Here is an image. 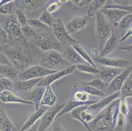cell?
<instances>
[{"mask_svg": "<svg viewBox=\"0 0 132 131\" xmlns=\"http://www.w3.org/2000/svg\"><path fill=\"white\" fill-rule=\"evenodd\" d=\"M57 97L54 92L51 85L45 86V91L41 100L40 106L47 107H53L56 104Z\"/></svg>", "mask_w": 132, "mask_h": 131, "instance_id": "cb8c5ba5", "label": "cell"}, {"mask_svg": "<svg viewBox=\"0 0 132 131\" xmlns=\"http://www.w3.org/2000/svg\"><path fill=\"white\" fill-rule=\"evenodd\" d=\"M126 118L119 113L116 125L112 131H126Z\"/></svg>", "mask_w": 132, "mask_h": 131, "instance_id": "ab89813d", "label": "cell"}, {"mask_svg": "<svg viewBox=\"0 0 132 131\" xmlns=\"http://www.w3.org/2000/svg\"><path fill=\"white\" fill-rule=\"evenodd\" d=\"M68 1H63V0H56L50 3V4H48L47 6L45 8V10L50 14L55 13V12L57 11L59 9L62 7L64 4H65L66 2Z\"/></svg>", "mask_w": 132, "mask_h": 131, "instance_id": "f35d334b", "label": "cell"}, {"mask_svg": "<svg viewBox=\"0 0 132 131\" xmlns=\"http://www.w3.org/2000/svg\"><path fill=\"white\" fill-rule=\"evenodd\" d=\"M130 106V105H129ZM126 131H132V106L129 107V111L126 116Z\"/></svg>", "mask_w": 132, "mask_h": 131, "instance_id": "7dc6e473", "label": "cell"}, {"mask_svg": "<svg viewBox=\"0 0 132 131\" xmlns=\"http://www.w3.org/2000/svg\"><path fill=\"white\" fill-rule=\"evenodd\" d=\"M100 11L104 14V16L111 25H113L114 27L126 15L129 14L127 11L121 10V9H115V8H103Z\"/></svg>", "mask_w": 132, "mask_h": 131, "instance_id": "9a60e30c", "label": "cell"}, {"mask_svg": "<svg viewBox=\"0 0 132 131\" xmlns=\"http://www.w3.org/2000/svg\"><path fill=\"white\" fill-rule=\"evenodd\" d=\"M14 82L11 79L5 77H0V93L3 91H13Z\"/></svg>", "mask_w": 132, "mask_h": 131, "instance_id": "d590c367", "label": "cell"}, {"mask_svg": "<svg viewBox=\"0 0 132 131\" xmlns=\"http://www.w3.org/2000/svg\"><path fill=\"white\" fill-rule=\"evenodd\" d=\"M95 34L99 43L100 50L103 48L107 39L112 33V26L109 23L104 14L99 11L95 14Z\"/></svg>", "mask_w": 132, "mask_h": 131, "instance_id": "5b68a950", "label": "cell"}, {"mask_svg": "<svg viewBox=\"0 0 132 131\" xmlns=\"http://www.w3.org/2000/svg\"><path fill=\"white\" fill-rule=\"evenodd\" d=\"M39 65L47 69L55 71L62 70L70 66L62 53L56 50H51L44 53L41 57Z\"/></svg>", "mask_w": 132, "mask_h": 131, "instance_id": "277c9868", "label": "cell"}, {"mask_svg": "<svg viewBox=\"0 0 132 131\" xmlns=\"http://www.w3.org/2000/svg\"><path fill=\"white\" fill-rule=\"evenodd\" d=\"M20 72H21L12 66L0 65V75L2 77L11 79L13 81H19V77Z\"/></svg>", "mask_w": 132, "mask_h": 131, "instance_id": "484cf974", "label": "cell"}, {"mask_svg": "<svg viewBox=\"0 0 132 131\" xmlns=\"http://www.w3.org/2000/svg\"><path fill=\"white\" fill-rule=\"evenodd\" d=\"M72 47L74 48V50L79 54V55L84 60L85 62H87V63L90 64H92L93 66L97 67L93 60L91 57V56L87 53V51L80 44H76V45H72Z\"/></svg>", "mask_w": 132, "mask_h": 131, "instance_id": "836d02e7", "label": "cell"}, {"mask_svg": "<svg viewBox=\"0 0 132 131\" xmlns=\"http://www.w3.org/2000/svg\"><path fill=\"white\" fill-rule=\"evenodd\" d=\"M132 24V14L129 13L124 16L120 21L117 24L116 28L119 29L121 30H125L128 28L129 26Z\"/></svg>", "mask_w": 132, "mask_h": 131, "instance_id": "74e56055", "label": "cell"}, {"mask_svg": "<svg viewBox=\"0 0 132 131\" xmlns=\"http://www.w3.org/2000/svg\"><path fill=\"white\" fill-rule=\"evenodd\" d=\"M85 83L87 85H89V86H91L93 88L96 89L103 91L104 92L106 91L108 86L104 81H103L101 79L98 77L95 78L93 80L89 81V82H85Z\"/></svg>", "mask_w": 132, "mask_h": 131, "instance_id": "8d00e7d4", "label": "cell"}, {"mask_svg": "<svg viewBox=\"0 0 132 131\" xmlns=\"http://www.w3.org/2000/svg\"><path fill=\"white\" fill-rule=\"evenodd\" d=\"M62 55L70 66H76L86 62L72 45H62Z\"/></svg>", "mask_w": 132, "mask_h": 131, "instance_id": "ac0fdd59", "label": "cell"}, {"mask_svg": "<svg viewBox=\"0 0 132 131\" xmlns=\"http://www.w3.org/2000/svg\"><path fill=\"white\" fill-rule=\"evenodd\" d=\"M94 60L103 66L119 68V69H126L132 66L131 62L130 61L128 60L122 59V58L97 56L94 58Z\"/></svg>", "mask_w": 132, "mask_h": 131, "instance_id": "30bf717a", "label": "cell"}, {"mask_svg": "<svg viewBox=\"0 0 132 131\" xmlns=\"http://www.w3.org/2000/svg\"><path fill=\"white\" fill-rule=\"evenodd\" d=\"M0 65H7V66H11L10 62L8 60L7 57L6 55L0 50Z\"/></svg>", "mask_w": 132, "mask_h": 131, "instance_id": "681fc988", "label": "cell"}, {"mask_svg": "<svg viewBox=\"0 0 132 131\" xmlns=\"http://www.w3.org/2000/svg\"><path fill=\"white\" fill-rule=\"evenodd\" d=\"M132 97V70L124 82L120 91V100H125Z\"/></svg>", "mask_w": 132, "mask_h": 131, "instance_id": "4dcf8cb0", "label": "cell"}, {"mask_svg": "<svg viewBox=\"0 0 132 131\" xmlns=\"http://www.w3.org/2000/svg\"><path fill=\"white\" fill-rule=\"evenodd\" d=\"M52 32L56 39L62 45H74L76 44H80L79 40L74 39L67 31L64 21L62 19H55L53 27L51 28Z\"/></svg>", "mask_w": 132, "mask_h": 131, "instance_id": "8992f818", "label": "cell"}, {"mask_svg": "<svg viewBox=\"0 0 132 131\" xmlns=\"http://www.w3.org/2000/svg\"><path fill=\"white\" fill-rule=\"evenodd\" d=\"M107 1L106 0H92L89 5L87 11V16L89 17L95 15L96 13L105 7Z\"/></svg>", "mask_w": 132, "mask_h": 131, "instance_id": "1f68e13d", "label": "cell"}, {"mask_svg": "<svg viewBox=\"0 0 132 131\" xmlns=\"http://www.w3.org/2000/svg\"><path fill=\"white\" fill-rule=\"evenodd\" d=\"M120 92H118L114 94H110V95L106 96L102 100L98 101L95 104L88 106L87 109L90 112L92 113L93 115L96 116L102 110L106 108L109 104H111V102H112L114 100L118 99V98H120Z\"/></svg>", "mask_w": 132, "mask_h": 131, "instance_id": "5bb4252c", "label": "cell"}, {"mask_svg": "<svg viewBox=\"0 0 132 131\" xmlns=\"http://www.w3.org/2000/svg\"><path fill=\"white\" fill-rule=\"evenodd\" d=\"M2 0H0V3H2Z\"/></svg>", "mask_w": 132, "mask_h": 131, "instance_id": "6f0895ef", "label": "cell"}, {"mask_svg": "<svg viewBox=\"0 0 132 131\" xmlns=\"http://www.w3.org/2000/svg\"><path fill=\"white\" fill-rule=\"evenodd\" d=\"M28 25L31 26L39 34H47L52 32L51 28L41 22L38 19H28Z\"/></svg>", "mask_w": 132, "mask_h": 131, "instance_id": "83f0119b", "label": "cell"}, {"mask_svg": "<svg viewBox=\"0 0 132 131\" xmlns=\"http://www.w3.org/2000/svg\"><path fill=\"white\" fill-rule=\"evenodd\" d=\"M76 69H77L80 72L86 74H93V75H97L99 73V69H97V67L92 66V64L84 62V63L76 65Z\"/></svg>", "mask_w": 132, "mask_h": 131, "instance_id": "d6a6232c", "label": "cell"}, {"mask_svg": "<svg viewBox=\"0 0 132 131\" xmlns=\"http://www.w3.org/2000/svg\"><path fill=\"white\" fill-rule=\"evenodd\" d=\"M8 43H9V41L7 34L3 29L2 22H0V47L7 45Z\"/></svg>", "mask_w": 132, "mask_h": 131, "instance_id": "f6af8a7d", "label": "cell"}, {"mask_svg": "<svg viewBox=\"0 0 132 131\" xmlns=\"http://www.w3.org/2000/svg\"><path fill=\"white\" fill-rule=\"evenodd\" d=\"M123 69L119 68H110V67H105L101 68L99 70V73L96 75V77L101 79L107 85L116 77L117 75L121 74Z\"/></svg>", "mask_w": 132, "mask_h": 131, "instance_id": "d6986e66", "label": "cell"}, {"mask_svg": "<svg viewBox=\"0 0 132 131\" xmlns=\"http://www.w3.org/2000/svg\"><path fill=\"white\" fill-rule=\"evenodd\" d=\"M16 1L13 0H2L0 3V14L7 16L15 14V9L17 8Z\"/></svg>", "mask_w": 132, "mask_h": 131, "instance_id": "4316f807", "label": "cell"}, {"mask_svg": "<svg viewBox=\"0 0 132 131\" xmlns=\"http://www.w3.org/2000/svg\"><path fill=\"white\" fill-rule=\"evenodd\" d=\"M126 100H127V102H128V104H129V105L131 106H132V97H131V98H126Z\"/></svg>", "mask_w": 132, "mask_h": 131, "instance_id": "11a10c76", "label": "cell"}, {"mask_svg": "<svg viewBox=\"0 0 132 131\" xmlns=\"http://www.w3.org/2000/svg\"><path fill=\"white\" fill-rule=\"evenodd\" d=\"M42 79V78L30 79V80H26V81H15L13 90L15 91V92H16L17 94H19L20 95H22L25 97L34 88H35L38 85Z\"/></svg>", "mask_w": 132, "mask_h": 131, "instance_id": "4fadbf2b", "label": "cell"}, {"mask_svg": "<svg viewBox=\"0 0 132 131\" xmlns=\"http://www.w3.org/2000/svg\"><path fill=\"white\" fill-rule=\"evenodd\" d=\"M73 89L75 90H81L85 92H87L89 94L91 95L95 96V97H102V98H105L106 97V94L103 91H99L96 89L93 88L92 86L87 85L85 82H80V83L75 85L73 86Z\"/></svg>", "mask_w": 132, "mask_h": 131, "instance_id": "f1b7e54d", "label": "cell"}, {"mask_svg": "<svg viewBox=\"0 0 132 131\" xmlns=\"http://www.w3.org/2000/svg\"><path fill=\"white\" fill-rule=\"evenodd\" d=\"M120 98L114 100L89 123L92 131H112L119 114Z\"/></svg>", "mask_w": 132, "mask_h": 131, "instance_id": "7a4b0ae2", "label": "cell"}, {"mask_svg": "<svg viewBox=\"0 0 132 131\" xmlns=\"http://www.w3.org/2000/svg\"><path fill=\"white\" fill-rule=\"evenodd\" d=\"M75 69V66H70V67H68V68H66V69L59 70L58 72L54 73V74H50V75H47V76L41 79V81H39L37 86L45 87V86H48V85H51L54 82H55V81L59 80V79H61L63 77L70 75L72 73H74Z\"/></svg>", "mask_w": 132, "mask_h": 131, "instance_id": "8fae6325", "label": "cell"}, {"mask_svg": "<svg viewBox=\"0 0 132 131\" xmlns=\"http://www.w3.org/2000/svg\"><path fill=\"white\" fill-rule=\"evenodd\" d=\"M30 44L8 43L0 47V50L6 55L13 67L20 72L27 69L31 62V49Z\"/></svg>", "mask_w": 132, "mask_h": 131, "instance_id": "6da1fadb", "label": "cell"}, {"mask_svg": "<svg viewBox=\"0 0 132 131\" xmlns=\"http://www.w3.org/2000/svg\"><path fill=\"white\" fill-rule=\"evenodd\" d=\"M89 20L90 17L87 15L83 16H74L68 22L67 26H66L67 31L70 34L80 32L87 27Z\"/></svg>", "mask_w": 132, "mask_h": 131, "instance_id": "2e32d148", "label": "cell"}, {"mask_svg": "<svg viewBox=\"0 0 132 131\" xmlns=\"http://www.w3.org/2000/svg\"><path fill=\"white\" fill-rule=\"evenodd\" d=\"M103 8H115V9H121V10L127 11L129 13L132 14V3L130 5H105Z\"/></svg>", "mask_w": 132, "mask_h": 131, "instance_id": "bcb514c9", "label": "cell"}, {"mask_svg": "<svg viewBox=\"0 0 132 131\" xmlns=\"http://www.w3.org/2000/svg\"><path fill=\"white\" fill-rule=\"evenodd\" d=\"M57 72L58 71L47 69L40 65H34L32 66H29L24 71L20 72L19 81H26L30 79L44 78Z\"/></svg>", "mask_w": 132, "mask_h": 131, "instance_id": "52a82bcc", "label": "cell"}, {"mask_svg": "<svg viewBox=\"0 0 132 131\" xmlns=\"http://www.w3.org/2000/svg\"><path fill=\"white\" fill-rule=\"evenodd\" d=\"M34 43L44 53L51 50H56L59 52H61V50H63L61 43L51 40L46 34H40L39 38Z\"/></svg>", "mask_w": 132, "mask_h": 131, "instance_id": "7c38bea8", "label": "cell"}, {"mask_svg": "<svg viewBox=\"0 0 132 131\" xmlns=\"http://www.w3.org/2000/svg\"><path fill=\"white\" fill-rule=\"evenodd\" d=\"M38 127H37L36 125L35 124L34 126H32V127H31L30 129L27 130H26V131H38Z\"/></svg>", "mask_w": 132, "mask_h": 131, "instance_id": "db71d44e", "label": "cell"}, {"mask_svg": "<svg viewBox=\"0 0 132 131\" xmlns=\"http://www.w3.org/2000/svg\"><path fill=\"white\" fill-rule=\"evenodd\" d=\"M74 99L76 101L85 102L89 100V94L81 90H76L74 93Z\"/></svg>", "mask_w": 132, "mask_h": 131, "instance_id": "7bdbcfd3", "label": "cell"}, {"mask_svg": "<svg viewBox=\"0 0 132 131\" xmlns=\"http://www.w3.org/2000/svg\"><path fill=\"white\" fill-rule=\"evenodd\" d=\"M129 104L127 102L126 99L120 100L119 103V113L126 117L129 111Z\"/></svg>", "mask_w": 132, "mask_h": 131, "instance_id": "ee69618b", "label": "cell"}, {"mask_svg": "<svg viewBox=\"0 0 132 131\" xmlns=\"http://www.w3.org/2000/svg\"><path fill=\"white\" fill-rule=\"evenodd\" d=\"M120 43L119 36L113 30L110 38L107 39L103 49L100 50L99 55L100 56H106L107 55L112 53L118 49V45Z\"/></svg>", "mask_w": 132, "mask_h": 131, "instance_id": "e0dca14e", "label": "cell"}, {"mask_svg": "<svg viewBox=\"0 0 132 131\" xmlns=\"http://www.w3.org/2000/svg\"><path fill=\"white\" fill-rule=\"evenodd\" d=\"M38 19L41 22H42L44 24L47 25V26H48L51 28H52L54 22L55 21V18L53 16L52 14L48 13L45 9H44L42 12L40 16H39Z\"/></svg>", "mask_w": 132, "mask_h": 131, "instance_id": "e575fe53", "label": "cell"}, {"mask_svg": "<svg viewBox=\"0 0 132 131\" xmlns=\"http://www.w3.org/2000/svg\"><path fill=\"white\" fill-rule=\"evenodd\" d=\"M0 98L3 104L8 103H16V104H24L28 105H34L33 103L28 102L18 96L13 91H3L0 93Z\"/></svg>", "mask_w": 132, "mask_h": 131, "instance_id": "7402d4cb", "label": "cell"}, {"mask_svg": "<svg viewBox=\"0 0 132 131\" xmlns=\"http://www.w3.org/2000/svg\"><path fill=\"white\" fill-rule=\"evenodd\" d=\"M15 16H16V19H17L19 23L20 24V25L21 26V27H23V26L28 24V17L26 16V15L25 14V13H24V11L22 9H19V7H17V8L15 9Z\"/></svg>", "mask_w": 132, "mask_h": 131, "instance_id": "60d3db41", "label": "cell"}, {"mask_svg": "<svg viewBox=\"0 0 132 131\" xmlns=\"http://www.w3.org/2000/svg\"><path fill=\"white\" fill-rule=\"evenodd\" d=\"M119 50H126L127 52L132 53V44L131 45H128V46H124V47H118Z\"/></svg>", "mask_w": 132, "mask_h": 131, "instance_id": "f5cc1de1", "label": "cell"}, {"mask_svg": "<svg viewBox=\"0 0 132 131\" xmlns=\"http://www.w3.org/2000/svg\"><path fill=\"white\" fill-rule=\"evenodd\" d=\"M2 77V75H0V77Z\"/></svg>", "mask_w": 132, "mask_h": 131, "instance_id": "680465c9", "label": "cell"}, {"mask_svg": "<svg viewBox=\"0 0 132 131\" xmlns=\"http://www.w3.org/2000/svg\"><path fill=\"white\" fill-rule=\"evenodd\" d=\"M7 34L9 43L15 44H28L25 41L22 33V27L15 14L5 16L2 23Z\"/></svg>", "mask_w": 132, "mask_h": 131, "instance_id": "3957f363", "label": "cell"}, {"mask_svg": "<svg viewBox=\"0 0 132 131\" xmlns=\"http://www.w3.org/2000/svg\"><path fill=\"white\" fill-rule=\"evenodd\" d=\"M49 109L47 106H40L39 109L35 110L34 112L32 113L30 115L28 119L25 121V123L22 126L21 128L19 131H26L27 130L30 129L32 126L36 124V121H38L41 117H42L44 113Z\"/></svg>", "mask_w": 132, "mask_h": 131, "instance_id": "ffe728a7", "label": "cell"}, {"mask_svg": "<svg viewBox=\"0 0 132 131\" xmlns=\"http://www.w3.org/2000/svg\"><path fill=\"white\" fill-rule=\"evenodd\" d=\"M64 104H55L54 106L49 108L41 117L40 122L38 127V131H46L53 123L57 115L64 108Z\"/></svg>", "mask_w": 132, "mask_h": 131, "instance_id": "ba28073f", "label": "cell"}, {"mask_svg": "<svg viewBox=\"0 0 132 131\" xmlns=\"http://www.w3.org/2000/svg\"><path fill=\"white\" fill-rule=\"evenodd\" d=\"M132 36V27H131L128 30V32H126V33H125L124 35L123 36V37H122V38H120V43H121V42H123L124 41L126 40L128 38H129L130 36Z\"/></svg>", "mask_w": 132, "mask_h": 131, "instance_id": "816d5d0a", "label": "cell"}, {"mask_svg": "<svg viewBox=\"0 0 132 131\" xmlns=\"http://www.w3.org/2000/svg\"><path fill=\"white\" fill-rule=\"evenodd\" d=\"M50 131H68L64 127H62L60 123H55Z\"/></svg>", "mask_w": 132, "mask_h": 131, "instance_id": "f907efd6", "label": "cell"}, {"mask_svg": "<svg viewBox=\"0 0 132 131\" xmlns=\"http://www.w3.org/2000/svg\"><path fill=\"white\" fill-rule=\"evenodd\" d=\"M3 102H2V100H1V98H0V108H2V107H3Z\"/></svg>", "mask_w": 132, "mask_h": 131, "instance_id": "9f6ffc18", "label": "cell"}, {"mask_svg": "<svg viewBox=\"0 0 132 131\" xmlns=\"http://www.w3.org/2000/svg\"><path fill=\"white\" fill-rule=\"evenodd\" d=\"M70 2L72 3L73 5L76 8H79V7H83L87 5H89L91 0H71Z\"/></svg>", "mask_w": 132, "mask_h": 131, "instance_id": "c3c4849f", "label": "cell"}, {"mask_svg": "<svg viewBox=\"0 0 132 131\" xmlns=\"http://www.w3.org/2000/svg\"><path fill=\"white\" fill-rule=\"evenodd\" d=\"M99 100H89L87 102H78V101L76 100H70L68 101L64 104V108H62V110L60 111L59 113L57 115V118L61 117L62 115H65V114L68 113L70 112L72 110H75L76 108H77L78 107L81 106H85V105H92V104H95Z\"/></svg>", "mask_w": 132, "mask_h": 131, "instance_id": "603a6c76", "label": "cell"}, {"mask_svg": "<svg viewBox=\"0 0 132 131\" xmlns=\"http://www.w3.org/2000/svg\"><path fill=\"white\" fill-rule=\"evenodd\" d=\"M45 89V87L44 86H36L24 97L26 100L33 103L35 106V110H38L40 107L41 100L42 99Z\"/></svg>", "mask_w": 132, "mask_h": 131, "instance_id": "44dd1931", "label": "cell"}, {"mask_svg": "<svg viewBox=\"0 0 132 131\" xmlns=\"http://www.w3.org/2000/svg\"><path fill=\"white\" fill-rule=\"evenodd\" d=\"M131 70L132 66L126 68V69H124L121 74L117 75L107 86V88H106V91H105L106 95L109 96L116 93V92H120L122 86L124 84V82L128 78V75H129Z\"/></svg>", "mask_w": 132, "mask_h": 131, "instance_id": "9c48e42d", "label": "cell"}, {"mask_svg": "<svg viewBox=\"0 0 132 131\" xmlns=\"http://www.w3.org/2000/svg\"><path fill=\"white\" fill-rule=\"evenodd\" d=\"M22 33L25 41L28 44L31 41L35 42L40 36V34L28 24L22 27Z\"/></svg>", "mask_w": 132, "mask_h": 131, "instance_id": "f546056e", "label": "cell"}, {"mask_svg": "<svg viewBox=\"0 0 132 131\" xmlns=\"http://www.w3.org/2000/svg\"><path fill=\"white\" fill-rule=\"evenodd\" d=\"M0 131H19L2 107L0 108Z\"/></svg>", "mask_w": 132, "mask_h": 131, "instance_id": "d4e9b609", "label": "cell"}, {"mask_svg": "<svg viewBox=\"0 0 132 131\" xmlns=\"http://www.w3.org/2000/svg\"><path fill=\"white\" fill-rule=\"evenodd\" d=\"M22 6L26 11H34L39 7V2L36 0H24L22 1Z\"/></svg>", "mask_w": 132, "mask_h": 131, "instance_id": "b9f144b4", "label": "cell"}]
</instances>
